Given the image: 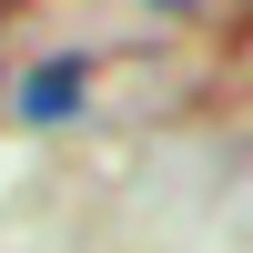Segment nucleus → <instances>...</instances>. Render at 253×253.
Segmentation results:
<instances>
[{
    "label": "nucleus",
    "instance_id": "nucleus-1",
    "mask_svg": "<svg viewBox=\"0 0 253 253\" xmlns=\"http://www.w3.org/2000/svg\"><path fill=\"white\" fill-rule=\"evenodd\" d=\"M81 91H91V61L61 51V61H31L10 101H20V122H71V112H81Z\"/></svg>",
    "mask_w": 253,
    "mask_h": 253
},
{
    "label": "nucleus",
    "instance_id": "nucleus-2",
    "mask_svg": "<svg viewBox=\"0 0 253 253\" xmlns=\"http://www.w3.org/2000/svg\"><path fill=\"white\" fill-rule=\"evenodd\" d=\"M152 10H182V0H152Z\"/></svg>",
    "mask_w": 253,
    "mask_h": 253
}]
</instances>
